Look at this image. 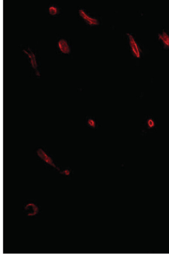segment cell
<instances>
[{"label": "cell", "instance_id": "cell-1", "mask_svg": "<svg viewBox=\"0 0 169 254\" xmlns=\"http://www.w3.org/2000/svg\"><path fill=\"white\" fill-rule=\"evenodd\" d=\"M127 35L132 53L135 58H139L141 55V50L138 46V44L132 34H127Z\"/></svg>", "mask_w": 169, "mask_h": 254}, {"label": "cell", "instance_id": "cell-2", "mask_svg": "<svg viewBox=\"0 0 169 254\" xmlns=\"http://www.w3.org/2000/svg\"><path fill=\"white\" fill-rule=\"evenodd\" d=\"M79 14L80 16L86 22V23L90 26H96L99 25V22L97 19L90 16L83 10L82 9L79 10Z\"/></svg>", "mask_w": 169, "mask_h": 254}, {"label": "cell", "instance_id": "cell-3", "mask_svg": "<svg viewBox=\"0 0 169 254\" xmlns=\"http://www.w3.org/2000/svg\"><path fill=\"white\" fill-rule=\"evenodd\" d=\"M22 51L24 52V53L26 54L28 56V58H30V63H31V65L32 66V67L34 68V69L36 70V75H40L39 72L38 70H37V68H38V64H37V62H36L35 54L29 49H28V51L24 50Z\"/></svg>", "mask_w": 169, "mask_h": 254}, {"label": "cell", "instance_id": "cell-4", "mask_svg": "<svg viewBox=\"0 0 169 254\" xmlns=\"http://www.w3.org/2000/svg\"><path fill=\"white\" fill-rule=\"evenodd\" d=\"M37 154H38L39 157H40V158L42 159L43 161H45L46 163L49 164V165L52 166L53 167L57 168L59 170L60 169L58 168L57 167H56L55 165L54 164V163L53 161L52 158L51 157L48 156V155L46 154L45 152H44L42 149H39L37 151Z\"/></svg>", "mask_w": 169, "mask_h": 254}, {"label": "cell", "instance_id": "cell-5", "mask_svg": "<svg viewBox=\"0 0 169 254\" xmlns=\"http://www.w3.org/2000/svg\"><path fill=\"white\" fill-rule=\"evenodd\" d=\"M58 47L59 48L60 52L63 53L69 54L70 52L69 46L67 42L65 39H60L58 42Z\"/></svg>", "mask_w": 169, "mask_h": 254}, {"label": "cell", "instance_id": "cell-6", "mask_svg": "<svg viewBox=\"0 0 169 254\" xmlns=\"http://www.w3.org/2000/svg\"><path fill=\"white\" fill-rule=\"evenodd\" d=\"M159 40H161V42L165 46L169 48V35L165 32H163L161 34L158 35Z\"/></svg>", "mask_w": 169, "mask_h": 254}, {"label": "cell", "instance_id": "cell-7", "mask_svg": "<svg viewBox=\"0 0 169 254\" xmlns=\"http://www.w3.org/2000/svg\"><path fill=\"white\" fill-rule=\"evenodd\" d=\"M48 12H49V14L52 16L56 15L58 13V8L55 6H50L48 8Z\"/></svg>", "mask_w": 169, "mask_h": 254}, {"label": "cell", "instance_id": "cell-8", "mask_svg": "<svg viewBox=\"0 0 169 254\" xmlns=\"http://www.w3.org/2000/svg\"><path fill=\"white\" fill-rule=\"evenodd\" d=\"M88 123L90 125V126L92 127H95V122L94 120L93 119H90L88 120Z\"/></svg>", "mask_w": 169, "mask_h": 254}, {"label": "cell", "instance_id": "cell-9", "mask_svg": "<svg viewBox=\"0 0 169 254\" xmlns=\"http://www.w3.org/2000/svg\"><path fill=\"white\" fill-rule=\"evenodd\" d=\"M61 173H63V174L66 175H69L70 174V171L68 170H64L63 172Z\"/></svg>", "mask_w": 169, "mask_h": 254}]
</instances>
